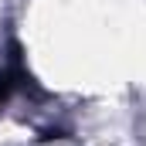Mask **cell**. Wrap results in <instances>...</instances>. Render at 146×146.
<instances>
[{"label": "cell", "instance_id": "1", "mask_svg": "<svg viewBox=\"0 0 146 146\" xmlns=\"http://www.w3.org/2000/svg\"><path fill=\"white\" fill-rule=\"evenodd\" d=\"M14 78H17L14 72H0V106H3L7 99H10V92H14V85H17Z\"/></svg>", "mask_w": 146, "mask_h": 146}]
</instances>
